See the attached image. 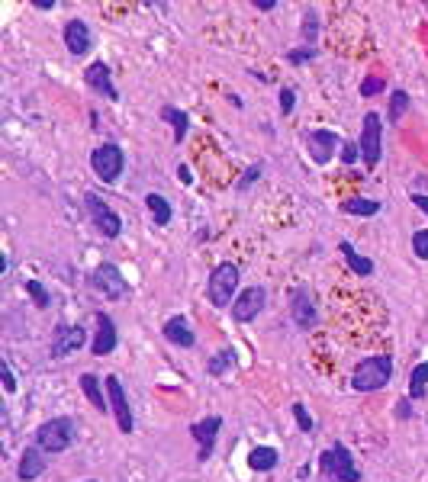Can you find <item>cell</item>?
Returning a JSON list of instances; mask_svg holds the SVG:
<instances>
[{
  "label": "cell",
  "mask_w": 428,
  "mask_h": 482,
  "mask_svg": "<svg viewBox=\"0 0 428 482\" xmlns=\"http://www.w3.org/2000/svg\"><path fill=\"white\" fill-rule=\"evenodd\" d=\"M74 422L71 418H52L36 431V447H42L46 453H61L74 444Z\"/></svg>",
  "instance_id": "cell-3"
},
{
  "label": "cell",
  "mask_w": 428,
  "mask_h": 482,
  "mask_svg": "<svg viewBox=\"0 0 428 482\" xmlns=\"http://www.w3.org/2000/svg\"><path fill=\"white\" fill-rule=\"evenodd\" d=\"M413 251L422 257V261H428V232H425V228L413 235Z\"/></svg>",
  "instance_id": "cell-31"
},
{
  "label": "cell",
  "mask_w": 428,
  "mask_h": 482,
  "mask_svg": "<svg viewBox=\"0 0 428 482\" xmlns=\"http://www.w3.org/2000/svg\"><path fill=\"white\" fill-rule=\"evenodd\" d=\"M0 373H4V389L13 392V389H16V379H13V373H10L7 363H0Z\"/></svg>",
  "instance_id": "cell-36"
},
{
  "label": "cell",
  "mask_w": 428,
  "mask_h": 482,
  "mask_svg": "<svg viewBox=\"0 0 428 482\" xmlns=\"http://www.w3.org/2000/svg\"><path fill=\"white\" fill-rule=\"evenodd\" d=\"M181 181L190 183V167H187V164H181Z\"/></svg>",
  "instance_id": "cell-43"
},
{
  "label": "cell",
  "mask_w": 428,
  "mask_h": 482,
  "mask_svg": "<svg viewBox=\"0 0 428 482\" xmlns=\"http://www.w3.org/2000/svg\"><path fill=\"white\" fill-rule=\"evenodd\" d=\"M91 167L97 171V177L103 183H113L122 174V148L113 142H103L100 148H93L91 155Z\"/></svg>",
  "instance_id": "cell-5"
},
{
  "label": "cell",
  "mask_w": 428,
  "mask_h": 482,
  "mask_svg": "<svg viewBox=\"0 0 428 482\" xmlns=\"http://www.w3.org/2000/svg\"><path fill=\"white\" fill-rule=\"evenodd\" d=\"M390 377H393V357L377 354V357H367V360H361L358 367H354L351 386L358 392H377L390 383Z\"/></svg>",
  "instance_id": "cell-1"
},
{
  "label": "cell",
  "mask_w": 428,
  "mask_h": 482,
  "mask_svg": "<svg viewBox=\"0 0 428 482\" xmlns=\"http://www.w3.org/2000/svg\"><path fill=\"white\" fill-rule=\"evenodd\" d=\"M396 415H399V418H406V415H413V408H409V402H399Z\"/></svg>",
  "instance_id": "cell-40"
},
{
  "label": "cell",
  "mask_w": 428,
  "mask_h": 482,
  "mask_svg": "<svg viewBox=\"0 0 428 482\" xmlns=\"http://www.w3.org/2000/svg\"><path fill=\"white\" fill-rule=\"evenodd\" d=\"M84 203H87V209H91V216H93V222H97V228L107 238H119V232H122V219L116 216L113 209H110L103 200H100L97 193H84Z\"/></svg>",
  "instance_id": "cell-8"
},
{
  "label": "cell",
  "mask_w": 428,
  "mask_h": 482,
  "mask_svg": "<svg viewBox=\"0 0 428 482\" xmlns=\"http://www.w3.org/2000/svg\"><path fill=\"white\" fill-rule=\"evenodd\" d=\"M232 360H235V354H232V351H219V354H216L213 360L207 363V370L213 373V377H219L222 370H229V367H232Z\"/></svg>",
  "instance_id": "cell-29"
},
{
  "label": "cell",
  "mask_w": 428,
  "mask_h": 482,
  "mask_svg": "<svg viewBox=\"0 0 428 482\" xmlns=\"http://www.w3.org/2000/svg\"><path fill=\"white\" fill-rule=\"evenodd\" d=\"M293 322L303 325V328H309V325L316 322V309H313L306 289H293Z\"/></svg>",
  "instance_id": "cell-19"
},
{
  "label": "cell",
  "mask_w": 428,
  "mask_h": 482,
  "mask_svg": "<svg viewBox=\"0 0 428 482\" xmlns=\"http://www.w3.org/2000/svg\"><path fill=\"white\" fill-rule=\"evenodd\" d=\"M81 389L87 392V399H91L93 408H100V412H107V392H103V386H100V379L93 377V373H84L81 377Z\"/></svg>",
  "instance_id": "cell-21"
},
{
  "label": "cell",
  "mask_w": 428,
  "mask_h": 482,
  "mask_svg": "<svg viewBox=\"0 0 428 482\" xmlns=\"http://www.w3.org/2000/svg\"><path fill=\"white\" fill-rule=\"evenodd\" d=\"M306 142H309V155H313V161H319V164H325V161L332 158V151L338 148V136L335 132H329V129H316V132H309Z\"/></svg>",
  "instance_id": "cell-13"
},
{
  "label": "cell",
  "mask_w": 428,
  "mask_h": 482,
  "mask_svg": "<svg viewBox=\"0 0 428 482\" xmlns=\"http://www.w3.org/2000/svg\"><path fill=\"white\" fill-rule=\"evenodd\" d=\"M348 216H377L380 212V203L377 200H344V206H342Z\"/></svg>",
  "instance_id": "cell-25"
},
{
  "label": "cell",
  "mask_w": 428,
  "mask_h": 482,
  "mask_svg": "<svg viewBox=\"0 0 428 482\" xmlns=\"http://www.w3.org/2000/svg\"><path fill=\"white\" fill-rule=\"evenodd\" d=\"M145 206H148V212H152L155 226H168V222H171V203L161 193H148L145 196Z\"/></svg>",
  "instance_id": "cell-23"
},
{
  "label": "cell",
  "mask_w": 428,
  "mask_h": 482,
  "mask_svg": "<svg viewBox=\"0 0 428 482\" xmlns=\"http://www.w3.org/2000/svg\"><path fill=\"white\" fill-rule=\"evenodd\" d=\"M116 351V328H113V318L97 315V338H93V357H107Z\"/></svg>",
  "instance_id": "cell-14"
},
{
  "label": "cell",
  "mask_w": 428,
  "mask_h": 482,
  "mask_svg": "<svg viewBox=\"0 0 428 482\" xmlns=\"http://www.w3.org/2000/svg\"><path fill=\"white\" fill-rule=\"evenodd\" d=\"M235 289H238V267L235 264H219L209 273L207 296L216 309H226L229 302H235Z\"/></svg>",
  "instance_id": "cell-4"
},
{
  "label": "cell",
  "mask_w": 428,
  "mask_h": 482,
  "mask_svg": "<svg viewBox=\"0 0 428 482\" xmlns=\"http://www.w3.org/2000/svg\"><path fill=\"white\" fill-rule=\"evenodd\" d=\"M103 383H107L110 408L116 412V424H119L122 434H129V431H132V408H129V402H126V392H122V383H119L116 377H107Z\"/></svg>",
  "instance_id": "cell-10"
},
{
  "label": "cell",
  "mask_w": 428,
  "mask_h": 482,
  "mask_svg": "<svg viewBox=\"0 0 428 482\" xmlns=\"http://www.w3.org/2000/svg\"><path fill=\"white\" fill-rule=\"evenodd\" d=\"M306 20H309V23H303V36H309V42H313V36H316V16L309 13Z\"/></svg>",
  "instance_id": "cell-38"
},
{
  "label": "cell",
  "mask_w": 428,
  "mask_h": 482,
  "mask_svg": "<svg viewBox=\"0 0 428 482\" xmlns=\"http://www.w3.org/2000/svg\"><path fill=\"white\" fill-rule=\"evenodd\" d=\"M84 77H87V84H91L93 91H100L103 97H110V100H119V93H116V87H113V81H110V68L103 65V61H93L91 68L84 71Z\"/></svg>",
  "instance_id": "cell-16"
},
{
  "label": "cell",
  "mask_w": 428,
  "mask_h": 482,
  "mask_svg": "<svg viewBox=\"0 0 428 482\" xmlns=\"http://www.w3.org/2000/svg\"><path fill=\"white\" fill-rule=\"evenodd\" d=\"M258 177H261V171H258V167H252V171H245V177H242V183H238V190H245V187H248V183H254V181H258Z\"/></svg>",
  "instance_id": "cell-37"
},
{
  "label": "cell",
  "mask_w": 428,
  "mask_h": 482,
  "mask_svg": "<svg viewBox=\"0 0 428 482\" xmlns=\"http://www.w3.org/2000/svg\"><path fill=\"white\" fill-rule=\"evenodd\" d=\"M277 460H280V453H277L274 447H254V450L248 453V467H252L254 473H271V469L277 467Z\"/></svg>",
  "instance_id": "cell-20"
},
{
  "label": "cell",
  "mask_w": 428,
  "mask_h": 482,
  "mask_svg": "<svg viewBox=\"0 0 428 482\" xmlns=\"http://www.w3.org/2000/svg\"><path fill=\"white\" fill-rule=\"evenodd\" d=\"M293 418H297V424H299V431H306V434H309V431H313V418H309V415H306V408L299 405H293Z\"/></svg>",
  "instance_id": "cell-32"
},
{
  "label": "cell",
  "mask_w": 428,
  "mask_h": 482,
  "mask_svg": "<svg viewBox=\"0 0 428 482\" xmlns=\"http://www.w3.org/2000/svg\"><path fill=\"white\" fill-rule=\"evenodd\" d=\"M319 467H322V473L335 482H361V469L354 467V457L348 453L344 444H332L329 450L322 453Z\"/></svg>",
  "instance_id": "cell-2"
},
{
  "label": "cell",
  "mask_w": 428,
  "mask_h": 482,
  "mask_svg": "<svg viewBox=\"0 0 428 482\" xmlns=\"http://www.w3.org/2000/svg\"><path fill=\"white\" fill-rule=\"evenodd\" d=\"M383 87H387V81H383V77H364V84H361V97L383 93Z\"/></svg>",
  "instance_id": "cell-30"
},
{
  "label": "cell",
  "mask_w": 428,
  "mask_h": 482,
  "mask_svg": "<svg viewBox=\"0 0 428 482\" xmlns=\"http://www.w3.org/2000/svg\"><path fill=\"white\" fill-rule=\"evenodd\" d=\"M287 58L293 61V65H299V61H309V58H316V48H297V52H290Z\"/></svg>",
  "instance_id": "cell-33"
},
{
  "label": "cell",
  "mask_w": 428,
  "mask_h": 482,
  "mask_svg": "<svg viewBox=\"0 0 428 482\" xmlns=\"http://www.w3.org/2000/svg\"><path fill=\"white\" fill-rule=\"evenodd\" d=\"M65 46H68L71 55H84L91 48V32H87V23L84 20H71L65 26Z\"/></svg>",
  "instance_id": "cell-15"
},
{
  "label": "cell",
  "mask_w": 428,
  "mask_h": 482,
  "mask_svg": "<svg viewBox=\"0 0 428 482\" xmlns=\"http://www.w3.org/2000/svg\"><path fill=\"white\" fill-rule=\"evenodd\" d=\"M293 110V91L290 87H283L280 91V113H290Z\"/></svg>",
  "instance_id": "cell-35"
},
{
  "label": "cell",
  "mask_w": 428,
  "mask_h": 482,
  "mask_svg": "<svg viewBox=\"0 0 428 482\" xmlns=\"http://www.w3.org/2000/svg\"><path fill=\"white\" fill-rule=\"evenodd\" d=\"M87 332L81 325H58L52 332V357H68L77 347H84Z\"/></svg>",
  "instance_id": "cell-9"
},
{
  "label": "cell",
  "mask_w": 428,
  "mask_h": 482,
  "mask_svg": "<svg viewBox=\"0 0 428 482\" xmlns=\"http://www.w3.org/2000/svg\"><path fill=\"white\" fill-rule=\"evenodd\" d=\"M413 203H415V206H419V209H422V212H425V216H428V196L415 193V196H413Z\"/></svg>",
  "instance_id": "cell-39"
},
{
  "label": "cell",
  "mask_w": 428,
  "mask_h": 482,
  "mask_svg": "<svg viewBox=\"0 0 428 482\" xmlns=\"http://www.w3.org/2000/svg\"><path fill=\"white\" fill-rule=\"evenodd\" d=\"M161 116L174 126V142H183V136H187V113H183V110H174V106H164Z\"/></svg>",
  "instance_id": "cell-26"
},
{
  "label": "cell",
  "mask_w": 428,
  "mask_h": 482,
  "mask_svg": "<svg viewBox=\"0 0 428 482\" xmlns=\"http://www.w3.org/2000/svg\"><path fill=\"white\" fill-rule=\"evenodd\" d=\"M161 332H164V338L171 341V344H177V347H193V332L190 328H187V318H168V322H164V328H161Z\"/></svg>",
  "instance_id": "cell-18"
},
{
  "label": "cell",
  "mask_w": 428,
  "mask_h": 482,
  "mask_svg": "<svg viewBox=\"0 0 428 482\" xmlns=\"http://www.w3.org/2000/svg\"><path fill=\"white\" fill-rule=\"evenodd\" d=\"M342 161H344V164H351V161L354 158H358V151H361V145H354V142H348V145H342Z\"/></svg>",
  "instance_id": "cell-34"
},
{
  "label": "cell",
  "mask_w": 428,
  "mask_h": 482,
  "mask_svg": "<svg viewBox=\"0 0 428 482\" xmlns=\"http://www.w3.org/2000/svg\"><path fill=\"white\" fill-rule=\"evenodd\" d=\"M36 7H39V10H52V7H55V0H36Z\"/></svg>",
  "instance_id": "cell-42"
},
{
  "label": "cell",
  "mask_w": 428,
  "mask_h": 482,
  "mask_svg": "<svg viewBox=\"0 0 428 482\" xmlns=\"http://www.w3.org/2000/svg\"><path fill=\"white\" fill-rule=\"evenodd\" d=\"M361 158H364L367 167H377V161H380V116L377 113H367L364 116V129H361Z\"/></svg>",
  "instance_id": "cell-6"
},
{
  "label": "cell",
  "mask_w": 428,
  "mask_h": 482,
  "mask_svg": "<svg viewBox=\"0 0 428 482\" xmlns=\"http://www.w3.org/2000/svg\"><path fill=\"white\" fill-rule=\"evenodd\" d=\"M222 428V418L219 415H209V418H203V422H197L190 428V434L197 437L200 444V460H209L213 457V444H216V431Z\"/></svg>",
  "instance_id": "cell-12"
},
{
  "label": "cell",
  "mask_w": 428,
  "mask_h": 482,
  "mask_svg": "<svg viewBox=\"0 0 428 482\" xmlns=\"http://www.w3.org/2000/svg\"><path fill=\"white\" fill-rule=\"evenodd\" d=\"M91 287L100 289L107 299H122L126 289H129L126 287V277L119 273V267L116 264H100L97 271H93V277H91Z\"/></svg>",
  "instance_id": "cell-7"
},
{
  "label": "cell",
  "mask_w": 428,
  "mask_h": 482,
  "mask_svg": "<svg viewBox=\"0 0 428 482\" xmlns=\"http://www.w3.org/2000/svg\"><path fill=\"white\" fill-rule=\"evenodd\" d=\"M338 248H342L344 261H348V267H351L354 273H361V277H370V273H374V261H367V257H361L358 251L351 248V241H342Z\"/></svg>",
  "instance_id": "cell-22"
},
{
  "label": "cell",
  "mask_w": 428,
  "mask_h": 482,
  "mask_svg": "<svg viewBox=\"0 0 428 482\" xmlns=\"http://www.w3.org/2000/svg\"><path fill=\"white\" fill-rule=\"evenodd\" d=\"M46 450L42 447H30V450H23V460H20V479L23 482H32L36 476L46 473Z\"/></svg>",
  "instance_id": "cell-17"
},
{
  "label": "cell",
  "mask_w": 428,
  "mask_h": 482,
  "mask_svg": "<svg viewBox=\"0 0 428 482\" xmlns=\"http://www.w3.org/2000/svg\"><path fill=\"white\" fill-rule=\"evenodd\" d=\"M23 289L32 296V299H36L39 309H48V306H52V296H48V289L42 287L39 280H26V287H23Z\"/></svg>",
  "instance_id": "cell-27"
},
{
  "label": "cell",
  "mask_w": 428,
  "mask_h": 482,
  "mask_svg": "<svg viewBox=\"0 0 428 482\" xmlns=\"http://www.w3.org/2000/svg\"><path fill=\"white\" fill-rule=\"evenodd\" d=\"M254 7H258V10H274L277 4H274V0H258V4H254Z\"/></svg>",
  "instance_id": "cell-41"
},
{
  "label": "cell",
  "mask_w": 428,
  "mask_h": 482,
  "mask_svg": "<svg viewBox=\"0 0 428 482\" xmlns=\"http://www.w3.org/2000/svg\"><path fill=\"white\" fill-rule=\"evenodd\" d=\"M409 110V93L406 91H396L390 97V122H399L403 119V113Z\"/></svg>",
  "instance_id": "cell-28"
},
{
  "label": "cell",
  "mask_w": 428,
  "mask_h": 482,
  "mask_svg": "<svg viewBox=\"0 0 428 482\" xmlns=\"http://www.w3.org/2000/svg\"><path fill=\"white\" fill-rule=\"evenodd\" d=\"M428 389V363H419L409 377V399H422Z\"/></svg>",
  "instance_id": "cell-24"
},
{
  "label": "cell",
  "mask_w": 428,
  "mask_h": 482,
  "mask_svg": "<svg viewBox=\"0 0 428 482\" xmlns=\"http://www.w3.org/2000/svg\"><path fill=\"white\" fill-rule=\"evenodd\" d=\"M264 299H268V296H264V289L261 287L245 289V293L232 302V315H235V322H252V318L264 309Z\"/></svg>",
  "instance_id": "cell-11"
}]
</instances>
